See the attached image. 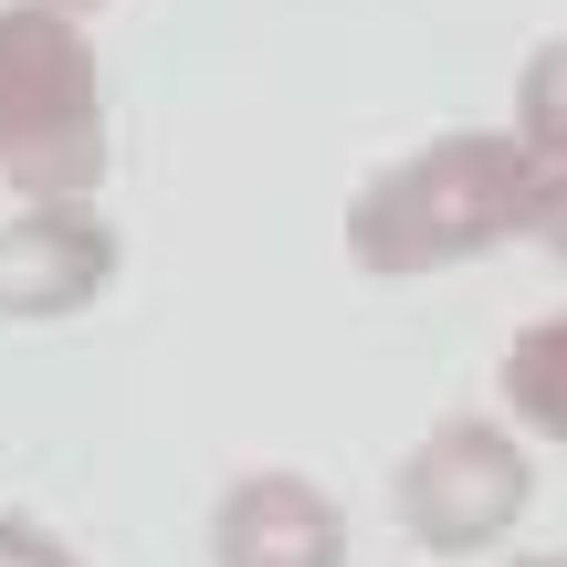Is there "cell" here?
I'll return each mask as SVG.
<instances>
[{
	"label": "cell",
	"mask_w": 567,
	"mask_h": 567,
	"mask_svg": "<svg viewBox=\"0 0 567 567\" xmlns=\"http://www.w3.org/2000/svg\"><path fill=\"white\" fill-rule=\"evenodd\" d=\"M536 189H547V168H536V147L515 126L505 137L494 126H452V137L389 158L379 179H358L347 252H358V274H389V284L452 274V264H473L494 243H526Z\"/></svg>",
	"instance_id": "6da1fadb"
},
{
	"label": "cell",
	"mask_w": 567,
	"mask_h": 567,
	"mask_svg": "<svg viewBox=\"0 0 567 567\" xmlns=\"http://www.w3.org/2000/svg\"><path fill=\"white\" fill-rule=\"evenodd\" d=\"M0 179L21 200H95L105 179V74L84 11L0 0Z\"/></svg>",
	"instance_id": "7a4b0ae2"
},
{
	"label": "cell",
	"mask_w": 567,
	"mask_h": 567,
	"mask_svg": "<svg viewBox=\"0 0 567 567\" xmlns=\"http://www.w3.org/2000/svg\"><path fill=\"white\" fill-rule=\"evenodd\" d=\"M389 505H400L410 547H431V557H484V547H505V536L526 526V505H536L526 431H515V421H484V410L431 421L421 442L400 452V473H389Z\"/></svg>",
	"instance_id": "3957f363"
},
{
	"label": "cell",
	"mask_w": 567,
	"mask_h": 567,
	"mask_svg": "<svg viewBox=\"0 0 567 567\" xmlns=\"http://www.w3.org/2000/svg\"><path fill=\"white\" fill-rule=\"evenodd\" d=\"M116 284V221L95 200H21L0 221V316L11 326H53Z\"/></svg>",
	"instance_id": "277c9868"
},
{
	"label": "cell",
	"mask_w": 567,
	"mask_h": 567,
	"mask_svg": "<svg viewBox=\"0 0 567 567\" xmlns=\"http://www.w3.org/2000/svg\"><path fill=\"white\" fill-rule=\"evenodd\" d=\"M210 567H347V515L305 473H243L210 505Z\"/></svg>",
	"instance_id": "5b68a950"
},
{
	"label": "cell",
	"mask_w": 567,
	"mask_h": 567,
	"mask_svg": "<svg viewBox=\"0 0 567 567\" xmlns=\"http://www.w3.org/2000/svg\"><path fill=\"white\" fill-rule=\"evenodd\" d=\"M494 389H505V421L526 431V442H567V305L557 316H526L505 337Z\"/></svg>",
	"instance_id": "8992f818"
},
{
	"label": "cell",
	"mask_w": 567,
	"mask_h": 567,
	"mask_svg": "<svg viewBox=\"0 0 567 567\" xmlns=\"http://www.w3.org/2000/svg\"><path fill=\"white\" fill-rule=\"evenodd\" d=\"M515 137L536 147V168H567V32H547L515 74Z\"/></svg>",
	"instance_id": "52a82bcc"
},
{
	"label": "cell",
	"mask_w": 567,
	"mask_h": 567,
	"mask_svg": "<svg viewBox=\"0 0 567 567\" xmlns=\"http://www.w3.org/2000/svg\"><path fill=\"white\" fill-rule=\"evenodd\" d=\"M0 567H84V557L53 526H32V515H0Z\"/></svg>",
	"instance_id": "ba28073f"
},
{
	"label": "cell",
	"mask_w": 567,
	"mask_h": 567,
	"mask_svg": "<svg viewBox=\"0 0 567 567\" xmlns=\"http://www.w3.org/2000/svg\"><path fill=\"white\" fill-rule=\"evenodd\" d=\"M526 243L547 252V264H567V168H547V189H536V221H526Z\"/></svg>",
	"instance_id": "9c48e42d"
},
{
	"label": "cell",
	"mask_w": 567,
	"mask_h": 567,
	"mask_svg": "<svg viewBox=\"0 0 567 567\" xmlns=\"http://www.w3.org/2000/svg\"><path fill=\"white\" fill-rule=\"evenodd\" d=\"M505 567H567V547H536V557H505Z\"/></svg>",
	"instance_id": "30bf717a"
},
{
	"label": "cell",
	"mask_w": 567,
	"mask_h": 567,
	"mask_svg": "<svg viewBox=\"0 0 567 567\" xmlns=\"http://www.w3.org/2000/svg\"><path fill=\"white\" fill-rule=\"evenodd\" d=\"M53 11H105V0H53Z\"/></svg>",
	"instance_id": "8fae6325"
}]
</instances>
